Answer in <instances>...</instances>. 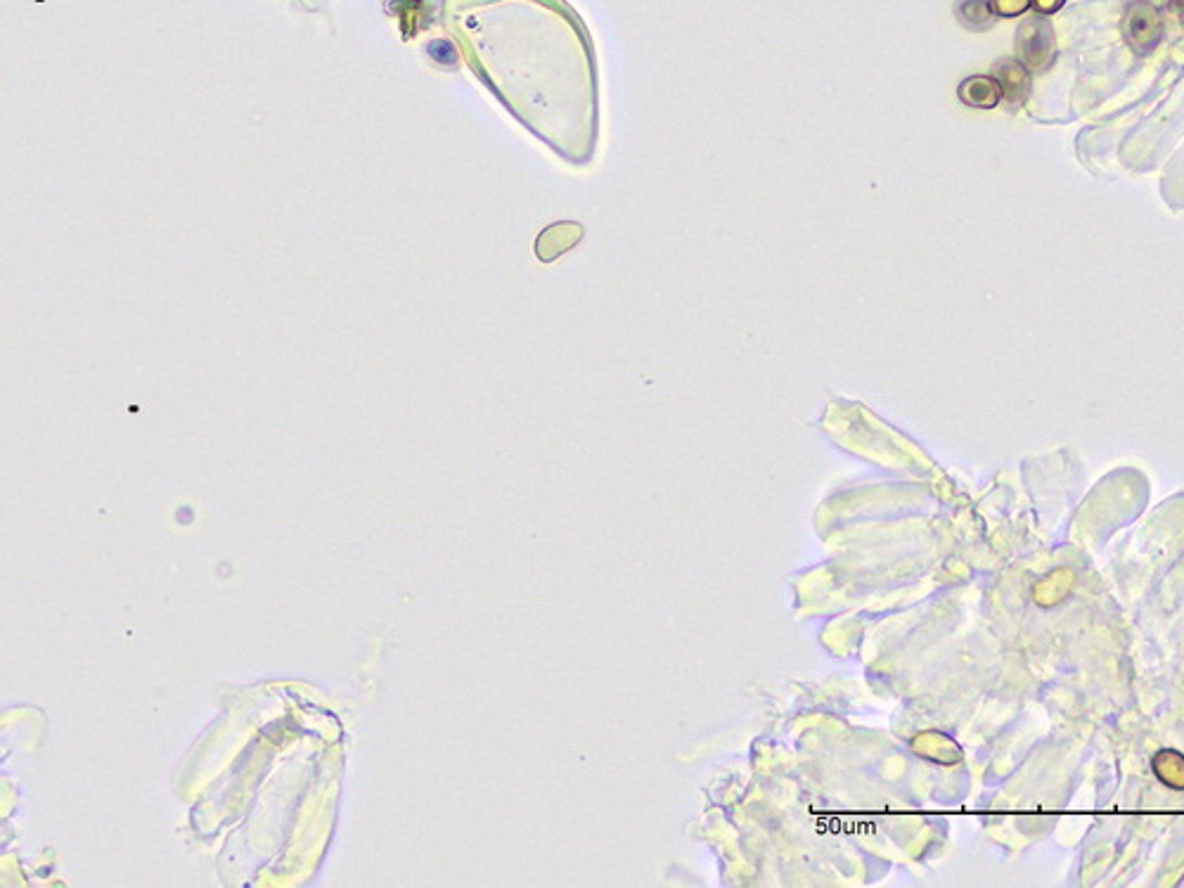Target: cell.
<instances>
[{"label": "cell", "mask_w": 1184, "mask_h": 888, "mask_svg": "<svg viewBox=\"0 0 1184 888\" xmlns=\"http://www.w3.org/2000/svg\"><path fill=\"white\" fill-rule=\"evenodd\" d=\"M957 17L967 29L981 31L990 29L995 22V10L990 0H960L957 5Z\"/></svg>", "instance_id": "5b68a950"}, {"label": "cell", "mask_w": 1184, "mask_h": 888, "mask_svg": "<svg viewBox=\"0 0 1184 888\" xmlns=\"http://www.w3.org/2000/svg\"><path fill=\"white\" fill-rule=\"evenodd\" d=\"M995 79L1002 86V98H1007L1012 105H1019L1031 93V72H1028L1023 62L1002 60L997 64Z\"/></svg>", "instance_id": "3957f363"}, {"label": "cell", "mask_w": 1184, "mask_h": 888, "mask_svg": "<svg viewBox=\"0 0 1184 888\" xmlns=\"http://www.w3.org/2000/svg\"><path fill=\"white\" fill-rule=\"evenodd\" d=\"M1016 43H1019L1021 62L1026 64V69L1031 74L1045 72L1054 62L1057 45H1054V29L1052 24L1047 22V17L1033 15L1031 19H1026L1019 27Z\"/></svg>", "instance_id": "6da1fadb"}, {"label": "cell", "mask_w": 1184, "mask_h": 888, "mask_svg": "<svg viewBox=\"0 0 1184 888\" xmlns=\"http://www.w3.org/2000/svg\"><path fill=\"white\" fill-rule=\"evenodd\" d=\"M1123 34L1125 41L1135 53L1147 55L1161 43L1163 38V19L1154 5L1147 0H1137L1125 10L1123 17Z\"/></svg>", "instance_id": "7a4b0ae2"}, {"label": "cell", "mask_w": 1184, "mask_h": 888, "mask_svg": "<svg viewBox=\"0 0 1184 888\" xmlns=\"http://www.w3.org/2000/svg\"><path fill=\"white\" fill-rule=\"evenodd\" d=\"M995 15L1000 17H1016L1023 15L1028 8H1033V0H990Z\"/></svg>", "instance_id": "8992f818"}, {"label": "cell", "mask_w": 1184, "mask_h": 888, "mask_svg": "<svg viewBox=\"0 0 1184 888\" xmlns=\"http://www.w3.org/2000/svg\"><path fill=\"white\" fill-rule=\"evenodd\" d=\"M1064 3L1066 0H1033V10L1038 12V15L1047 17V15H1052V12H1057Z\"/></svg>", "instance_id": "52a82bcc"}, {"label": "cell", "mask_w": 1184, "mask_h": 888, "mask_svg": "<svg viewBox=\"0 0 1184 888\" xmlns=\"http://www.w3.org/2000/svg\"><path fill=\"white\" fill-rule=\"evenodd\" d=\"M964 105L978 109H993L1002 100V86L995 76H969L960 86Z\"/></svg>", "instance_id": "277c9868"}]
</instances>
